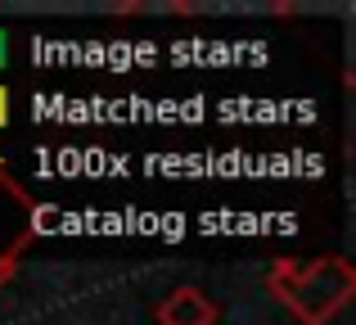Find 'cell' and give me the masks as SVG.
Here are the masks:
<instances>
[{
    "mask_svg": "<svg viewBox=\"0 0 356 325\" xmlns=\"http://www.w3.org/2000/svg\"><path fill=\"white\" fill-rule=\"evenodd\" d=\"M0 63H5V32H0Z\"/></svg>",
    "mask_w": 356,
    "mask_h": 325,
    "instance_id": "cell-5",
    "label": "cell"
},
{
    "mask_svg": "<svg viewBox=\"0 0 356 325\" xmlns=\"http://www.w3.org/2000/svg\"><path fill=\"white\" fill-rule=\"evenodd\" d=\"M36 235V203L23 194V185L5 172L0 163V285L14 276L23 248L32 244Z\"/></svg>",
    "mask_w": 356,
    "mask_h": 325,
    "instance_id": "cell-2",
    "label": "cell"
},
{
    "mask_svg": "<svg viewBox=\"0 0 356 325\" xmlns=\"http://www.w3.org/2000/svg\"><path fill=\"white\" fill-rule=\"evenodd\" d=\"M154 317H158V325H217L221 321V308L203 290L181 285V290H172L163 303H158Z\"/></svg>",
    "mask_w": 356,
    "mask_h": 325,
    "instance_id": "cell-3",
    "label": "cell"
},
{
    "mask_svg": "<svg viewBox=\"0 0 356 325\" xmlns=\"http://www.w3.org/2000/svg\"><path fill=\"white\" fill-rule=\"evenodd\" d=\"M266 290L284 312H293L302 325H330L356 294V271L348 257L330 253L316 262L280 257L266 271Z\"/></svg>",
    "mask_w": 356,
    "mask_h": 325,
    "instance_id": "cell-1",
    "label": "cell"
},
{
    "mask_svg": "<svg viewBox=\"0 0 356 325\" xmlns=\"http://www.w3.org/2000/svg\"><path fill=\"white\" fill-rule=\"evenodd\" d=\"M5 122H9V90L0 86V127H5Z\"/></svg>",
    "mask_w": 356,
    "mask_h": 325,
    "instance_id": "cell-4",
    "label": "cell"
}]
</instances>
